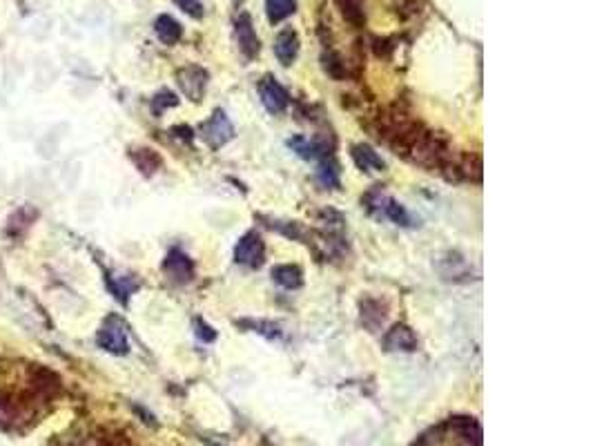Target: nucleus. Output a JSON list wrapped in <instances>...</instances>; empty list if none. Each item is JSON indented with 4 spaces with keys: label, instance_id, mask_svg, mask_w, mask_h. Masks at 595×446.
<instances>
[{
    "label": "nucleus",
    "instance_id": "f8f14e48",
    "mask_svg": "<svg viewBox=\"0 0 595 446\" xmlns=\"http://www.w3.org/2000/svg\"><path fill=\"white\" fill-rule=\"evenodd\" d=\"M288 145L292 147V152H296V155L306 161H315V159H321L328 155V147H325L321 141H310V138H303V136L290 138Z\"/></svg>",
    "mask_w": 595,
    "mask_h": 446
},
{
    "label": "nucleus",
    "instance_id": "412c9836",
    "mask_svg": "<svg viewBox=\"0 0 595 446\" xmlns=\"http://www.w3.org/2000/svg\"><path fill=\"white\" fill-rule=\"evenodd\" d=\"M109 288L121 301H127V295H130L132 290H136V282H132L130 277H114V282L109 279Z\"/></svg>",
    "mask_w": 595,
    "mask_h": 446
},
{
    "label": "nucleus",
    "instance_id": "dca6fc26",
    "mask_svg": "<svg viewBox=\"0 0 595 446\" xmlns=\"http://www.w3.org/2000/svg\"><path fill=\"white\" fill-rule=\"evenodd\" d=\"M272 279H275L279 286L288 288V290H294V288H299V286L303 284L301 270L296 268V266H290V263H288V266H277V268H272Z\"/></svg>",
    "mask_w": 595,
    "mask_h": 446
},
{
    "label": "nucleus",
    "instance_id": "2eb2a0df",
    "mask_svg": "<svg viewBox=\"0 0 595 446\" xmlns=\"http://www.w3.org/2000/svg\"><path fill=\"white\" fill-rule=\"evenodd\" d=\"M296 11V0H265V16L272 25L290 18Z\"/></svg>",
    "mask_w": 595,
    "mask_h": 446
},
{
    "label": "nucleus",
    "instance_id": "aec40b11",
    "mask_svg": "<svg viewBox=\"0 0 595 446\" xmlns=\"http://www.w3.org/2000/svg\"><path fill=\"white\" fill-rule=\"evenodd\" d=\"M319 176L325 186H339V165L335 163V159L328 155V159H323L321 161V167H319Z\"/></svg>",
    "mask_w": 595,
    "mask_h": 446
},
{
    "label": "nucleus",
    "instance_id": "1a4fd4ad",
    "mask_svg": "<svg viewBox=\"0 0 595 446\" xmlns=\"http://www.w3.org/2000/svg\"><path fill=\"white\" fill-rule=\"evenodd\" d=\"M299 34L292 27H283L275 38V56L283 67H290L299 56Z\"/></svg>",
    "mask_w": 595,
    "mask_h": 446
},
{
    "label": "nucleus",
    "instance_id": "ddd939ff",
    "mask_svg": "<svg viewBox=\"0 0 595 446\" xmlns=\"http://www.w3.org/2000/svg\"><path fill=\"white\" fill-rule=\"evenodd\" d=\"M386 319V306L377 299H366L361 301V324L366 328H371L373 332L384 324Z\"/></svg>",
    "mask_w": 595,
    "mask_h": 446
},
{
    "label": "nucleus",
    "instance_id": "0eeeda50",
    "mask_svg": "<svg viewBox=\"0 0 595 446\" xmlns=\"http://www.w3.org/2000/svg\"><path fill=\"white\" fill-rule=\"evenodd\" d=\"M163 270L165 275L172 279L174 284H188L194 277V263L190 261V257L181 250H169L165 261H163Z\"/></svg>",
    "mask_w": 595,
    "mask_h": 446
},
{
    "label": "nucleus",
    "instance_id": "6e6552de",
    "mask_svg": "<svg viewBox=\"0 0 595 446\" xmlns=\"http://www.w3.org/2000/svg\"><path fill=\"white\" fill-rule=\"evenodd\" d=\"M384 348L388 353H413L417 351V334L406 324H395L384 334Z\"/></svg>",
    "mask_w": 595,
    "mask_h": 446
},
{
    "label": "nucleus",
    "instance_id": "6ab92c4d",
    "mask_svg": "<svg viewBox=\"0 0 595 446\" xmlns=\"http://www.w3.org/2000/svg\"><path fill=\"white\" fill-rule=\"evenodd\" d=\"M337 7L342 9L344 18L348 23H352L355 27H359L363 23V9H361V0H337Z\"/></svg>",
    "mask_w": 595,
    "mask_h": 446
},
{
    "label": "nucleus",
    "instance_id": "9b49d317",
    "mask_svg": "<svg viewBox=\"0 0 595 446\" xmlns=\"http://www.w3.org/2000/svg\"><path fill=\"white\" fill-rule=\"evenodd\" d=\"M154 32H157L159 40L165 45H176L181 36H183V27L179 20H174L172 16H167V13H163V16H159L157 20H154Z\"/></svg>",
    "mask_w": 595,
    "mask_h": 446
},
{
    "label": "nucleus",
    "instance_id": "393cba45",
    "mask_svg": "<svg viewBox=\"0 0 595 446\" xmlns=\"http://www.w3.org/2000/svg\"><path fill=\"white\" fill-rule=\"evenodd\" d=\"M176 103H179V99L172 92H159L157 99L152 101V105H154V109H157V112H163L165 107H174Z\"/></svg>",
    "mask_w": 595,
    "mask_h": 446
},
{
    "label": "nucleus",
    "instance_id": "423d86ee",
    "mask_svg": "<svg viewBox=\"0 0 595 446\" xmlns=\"http://www.w3.org/2000/svg\"><path fill=\"white\" fill-rule=\"evenodd\" d=\"M96 342L103 351H107L112 355H125L127 348H130L125 328L121 326L119 319H109V322H105V326L96 334Z\"/></svg>",
    "mask_w": 595,
    "mask_h": 446
},
{
    "label": "nucleus",
    "instance_id": "b1692460",
    "mask_svg": "<svg viewBox=\"0 0 595 446\" xmlns=\"http://www.w3.org/2000/svg\"><path fill=\"white\" fill-rule=\"evenodd\" d=\"M194 328H196V337L201 339L203 344H210V342H215V339H217L215 328H212L210 324H205V322H201V319H196V322H194Z\"/></svg>",
    "mask_w": 595,
    "mask_h": 446
},
{
    "label": "nucleus",
    "instance_id": "a878e982",
    "mask_svg": "<svg viewBox=\"0 0 595 446\" xmlns=\"http://www.w3.org/2000/svg\"><path fill=\"white\" fill-rule=\"evenodd\" d=\"M205 444L208 446H221V444H215V442H210V440H205Z\"/></svg>",
    "mask_w": 595,
    "mask_h": 446
},
{
    "label": "nucleus",
    "instance_id": "4468645a",
    "mask_svg": "<svg viewBox=\"0 0 595 446\" xmlns=\"http://www.w3.org/2000/svg\"><path fill=\"white\" fill-rule=\"evenodd\" d=\"M379 205V212H384V217H388L392 223H397V226H413V217H410V212L406 210V207L402 203H397L392 199H386V197H379L377 201Z\"/></svg>",
    "mask_w": 595,
    "mask_h": 446
},
{
    "label": "nucleus",
    "instance_id": "39448f33",
    "mask_svg": "<svg viewBox=\"0 0 595 446\" xmlns=\"http://www.w3.org/2000/svg\"><path fill=\"white\" fill-rule=\"evenodd\" d=\"M259 96H261L263 107L270 112V114H281V112H286V107L290 105L288 90L283 88L275 76H263L259 80Z\"/></svg>",
    "mask_w": 595,
    "mask_h": 446
},
{
    "label": "nucleus",
    "instance_id": "7ed1b4c3",
    "mask_svg": "<svg viewBox=\"0 0 595 446\" xmlns=\"http://www.w3.org/2000/svg\"><path fill=\"white\" fill-rule=\"evenodd\" d=\"M208 78H210V74L198 65H188V67L179 69V74H176L181 92L186 94L192 103H201L205 88H208Z\"/></svg>",
    "mask_w": 595,
    "mask_h": 446
},
{
    "label": "nucleus",
    "instance_id": "a211bd4d",
    "mask_svg": "<svg viewBox=\"0 0 595 446\" xmlns=\"http://www.w3.org/2000/svg\"><path fill=\"white\" fill-rule=\"evenodd\" d=\"M136 163V167L140 172H145V174H152V172H157V167L161 165V159L159 155L154 150H136L130 155Z\"/></svg>",
    "mask_w": 595,
    "mask_h": 446
},
{
    "label": "nucleus",
    "instance_id": "f03ea898",
    "mask_svg": "<svg viewBox=\"0 0 595 446\" xmlns=\"http://www.w3.org/2000/svg\"><path fill=\"white\" fill-rule=\"evenodd\" d=\"M234 38H236V45L241 49V54L246 56L248 61L257 59L259 52H261V40L254 32V25H252V16L248 11H241L236 20H234Z\"/></svg>",
    "mask_w": 595,
    "mask_h": 446
},
{
    "label": "nucleus",
    "instance_id": "f257e3e1",
    "mask_svg": "<svg viewBox=\"0 0 595 446\" xmlns=\"http://www.w3.org/2000/svg\"><path fill=\"white\" fill-rule=\"evenodd\" d=\"M201 136L208 143V147H212V150H219L228 141H232L234 128H232L230 119L225 116L223 109H217L205 123H201Z\"/></svg>",
    "mask_w": 595,
    "mask_h": 446
},
{
    "label": "nucleus",
    "instance_id": "9d476101",
    "mask_svg": "<svg viewBox=\"0 0 595 446\" xmlns=\"http://www.w3.org/2000/svg\"><path fill=\"white\" fill-rule=\"evenodd\" d=\"M352 161H355L357 167L363 172H384L386 170L384 159H381L371 145H363V143L352 145Z\"/></svg>",
    "mask_w": 595,
    "mask_h": 446
},
{
    "label": "nucleus",
    "instance_id": "f3484780",
    "mask_svg": "<svg viewBox=\"0 0 595 446\" xmlns=\"http://www.w3.org/2000/svg\"><path fill=\"white\" fill-rule=\"evenodd\" d=\"M321 65H323V72L328 74L330 78L344 80V76H346V65H344L342 56H339L337 52H325V54L321 56Z\"/></svg>",
    "mask_w": 595,
    "mask_h": 446
},
{
    "label": "nucleus",
    "instance_id": "4be33fe9",
    "mask_svg": "<svg viewBox=\"0 0 595 446\" xmlns=\"http://www.w3.org/2000/svg\"><path fill=\"white\" fill-rule=\"evenodd\" d=\"M16 411H18V404L16 399H11L7 393H3L0 390V422H11L13 417H16Z\"/></svg>",
    "mask_w": 595,
    "mask_h": 446
},
{
    "label": "nucleus",
    "instance_id": "20e7f679",
    "mask_svg": "<svg viewBox=\"0 0 595 446\" xmlns=\"http://www.w3.org/2000/svg\"><path fill=\"white\" fill-rule=\"evenodd\" d=\"M265 257L263 239L257 232H246L234 248V261L248 268H259Z\"/></svg>",
    "mask_w": 595,
    "mask_h": 446
},
{
    "label": "nucleus",
    "instance_id": "5701e85b",
    "mask_svg": "<svg viewBox=\"0 0 595 446\" xmlns=\"http://www.w3.org/2000/svg\"><path fill=\"white\" fill-rule=\"evenodd\" d=\"M174 5H176L181 11H186L188 16L196 18V20H201L203 13H205V9H203V5H201V0H174Z\"/></svg>",
    "mask_w": 595,
    "mask_h": 446
}]
</instances>
